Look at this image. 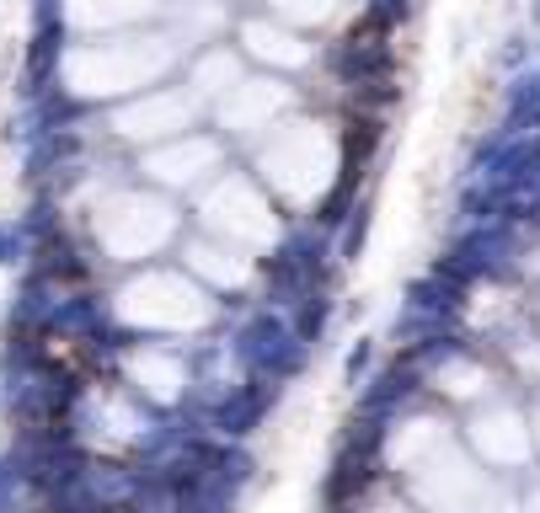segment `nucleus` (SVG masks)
<instances>
[{
  "mask_svg": "<svg viewBox=\"0 0 540 513\" xmlns=\"http://www.w3.org/2000/svg\"><path fill=\"white\" fill-rule=\"evenodd\" d=\"M230 353H236V364L246 369V375H262V380H295L305 359H311V342L295 337V326H289L279 310H257L252 321L236 332V342H230Z\"/></svg>",
  "mask_w": 540,
  "mask_h": 513,
  "instance_id": "f257e3e1",
  "label": "nucleus"
},
{
  "mask_svg": "<svg viewBox=\"0 0 540 513\" xmlns=\"http://www.w3.org/2000/svg\"><path fill=\"white\" fill-rule=\"evenodd\" d=\"M273 407H279V380H262V375H246L236 391L230 396H220L209 407V428L220 433V439H246V433H252L262 417H268Z\"/></svg>",
  "mask_w": 540,
  "mask_h": 513,
  "instance_id": "f03ea898",
  "label": "nucleus"
},
{
  "mask_svg": "<svg viewBox=\"0 0 540 513\" xmlns=\"http://www.w3.org/2000/svg\"><path fill=\"white\" fill-rule=\"evenodd\" d=\"M396 65V54H391V43H385V33H375V27H353V33L332 49V70L343 75L348 86H380L385 75H391Z\"/></svg>",
  "mask_w": 540,
  "mask_h": 513,
  "instance_id": "7ed1b4c3",
  "label": "nucleus"
},
{
  "mask_svg": "<svg viewBox=\"0 0 540 513\" xmlns=\"http://www.w3.org/2000/svg\"><path fill=\"white\" fill-rule=\"evenodd\" d=\"M418 364L412 359H396L385 364L375 380H364V396H359V417H380V423H391V417L407 407V396L418 391Z\"/></svg>",
  "mask_w": 540,
  "mask_h": 513,
  "instance_id": "20e7f679",
  "label": "nucleus"
},
{
  "mask_svg": "<svg viewBox=\"0 0 540 513\" xmlns=\"http://www.w3.org/2000/svg\"><path fill=\"white\" fill-rule=\"evenodd\" d=\"M59 49H65V22H59V17H38L33 49H27V97H43V91H54Z\"/></svg>",
  "mask_w": 540,
  "mask_h": 513,
  "instance_id": "39448f33",
  "label": "nucleus"
},
{
  "mask_svg": "<svg viewBox=\"0 0 540 513\" xmlns=\"http://www.w3.org/2000/svg\"><path fill=\"white\" fill-rule=\"evenodd\" d=\"M327 321H332V300L316 289V294H305V300L295 305V321H289V326H295V337H300V342H321Z\"/></svg>",
  "mask_w": 540,
  "mask_h": 513,
  "instance_id": "423d86ee",
  "label": "nucleus"
},
{
  "mask_svg": "<svg viewBox=\"0 0 540 513\" xmlns=\"http://www.w3.org/2000/svg\"><path fill=\"white\" fill-rule=\"evenodd\" d=\"M17 262H33V236H27V225L0 220V268H17Z\"/></svg>",
  "mask_w": 540,
  "mask_h": 513,
  "instance_id": "0eeeda50",
  "label": "nucleus"
},
{
  "mask_svg": "<svg viewBox=\"0 0 540 513\" xmlns=\"http://www.w3.org/2000/svg\"><path fill=\"white\" fill-rule=\"evenodd\" d=\"M364 241H369V204H359V209L343 220V262H359Z\"/></svg>",
  "mask_w": 540,
  "mask_h": 513,
  "instance_id": "6e6552de",
  "label": "nucleus"
},
{
  "mask_svg": "<svg viewBox=\"0 0 540 513\" xmlns=\"http://www.w3.org/2000/svg\"><path fill=\"white\" fill-rule=\"evenodd\" d=\"M364 22L375 27V33H391V27L407 22V0H369V6H364Z\"/></svg>",
  "mask_w": 540,
  "mask_h": 513,
  "instance_id": "1a4fd4ad",
  "label": "nucleus"
},
{
  "mask_svg": "<svg viewBox=\"0 0 540 513\" xmlns=\"http://www.w3.org/2000/svg\"><path fill=\"white\" fill-rule=\"evenodd\" d=\"M369 364H375V342H369V337H359V342H353V348H348V359H343V380L353 385V391H359V385H364Z\"/></svg>",
  "mask_w": 540,
  "mask_h": 513,
  "instance_id": "9d476101",
  "label": "nucleus"
},
{
  "mask_svg": "<svg viewBox=\"0 0 540 513\" xmlns=\"http://www.w3.org/2000/svg\"><path fill=\"white\" fill-rule=\"evenodd\" d=\"M22 487H27V481L11 471L6 460H0V513H17V492H22Z\"/></svg>",
  "mask_w": 540,
  "mask_h": 513,
  "instance_id": "9b49d317",
  "label": "nucleus"
},
{
  "mask_svg": "<svg viewBox=\"0 0 540 513\" xmlns=\"http://www.w3.org/2000/svg\"><path fill=\"white\" fill-rule=\"evenodd\" d=\"M327 513H343V508H327Z\"/></svg>",
  "mask_w": 540,
  "mask_h": 513,
  "instance_id": "f8f14e48",
  "label": "nucleus"
},
{
  "mask_svg": "<svg viewBox=\"0 0 540 513\" xmlns=\"http://www.w3.org/2000/svg\"><path fill=\"white\" fill-rule=\"evenodd\" d=\"M535 17H540V6H535Z\"/></svg>",
  "mask_w": 540,
  "mask_h": 513,
  "instance_id": "ddd939ff",
  "label": "nucleus"
}]
</instances>
